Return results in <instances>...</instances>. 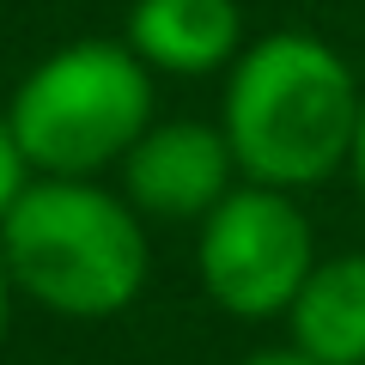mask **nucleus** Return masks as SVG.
I'll use <instances>...</instances> for the list:
<instances>
[{
	"mask_svg": "<svg viewBox=\"0 0 365 365\" xmlns=\"http://www.w3.org/2000/svg\"><path fill=\"white\" fill-rule=\"evenodd\" d=\"M365 86L347 55L317 31H268L244 43L225 67L220 128L244 182L268 189H317L353 165Z\"/></svg>",
	"mask_w": 365,
	"mask_h": 365,
	"instance_id": "f257e3e1",
	"label": "nucleus"
},
{
	"mask_svg": "<svg viewBox=\"0 0 365 365\" xmlns=\"http://www.w3.org/2000/svg\"><path fill=\"white\" fill-rule=\"evenodd\" d=\"M0 262L19 299L73 323H104L146 292L153 244L122 189L98 177H37L0 225Z\"/></svg>",
	"mask_w": 365,
	"mask_h": 365,
	"instance_id": "f03ea898",
	"label": "nucleus"
},
{
	"mask_svg": "<svg viewBox=\"0 0 365 365\" xmlns=\"http://www.w3.org/2000/svg\"><path fill=\"white\" fill-rule=\"evenodd\" d=\"M153 67L116 37L49 49L6 98L19 146L37 177H104L158 122Z\"/></svg>",
	"mask_w": 365,
	"mask_h": 365,
	"instance_id": "7ed1b4c3",
	"label": "nucleus"
},
{
	"mask_svg": "<svg viewBox=\"0 0 365 365\" xmlns=\"http://www.w3.org/2000/svg\"><path fill=\"white\" fill-rule=\"evenodd\" d=\"M317 232L292 189L237 182L232 195L195 225V274L201 292L237 323L287 317L299 287L317 268Z\"/></svg>",
	"mask_w": 365,
	"mask_h": 365,
	"instance_id": "20e7f679",
	"label": "nucleus"
},
{
	"mask_svg": "<svg viewBox=\"0 0 365 365\" xmlns=\"http://www.w3.org/2000/svg\"><path fill=\"white\" fill-rule=\"evenodd\" d=\"M116 170L122 195L140 220H189V225H201L244 182L225 128L195 116H158Z\"/></svg>",
	"mask_w": 365,
	"mask_h": 365,
	"instance_id": "39448f33",
	"label": "nucleus"
},
{
	"mask_svg": "<svg viewBox=\"0 0 365 365\" xmlns=\"http://www.w3.org/2000/svg\"><path fill=\"white\" fill-rule=\"evenodd\" d=\"M122 43L153 73L201 79L244 55V13L237 0H134Z\"/></svg>",
	"mask_w": 365,
	"mask_h": 365,
	"instance_id": "423d86ee",
	"label": "nucleus"
},
{
	"mask_svg": "<svg viewBox=\"0 0 365 365\" xmlns=\"http://www.w3.org/2000/svg\"><path fill=\"white\" fill-rule=\"evenodd\" d=\"M287 347L311 365H365V250L323 256L287 311Z\"/></svg>",
	"mask_w": 365,
	"mask_h": 365,
	"instance_id": "0eeeda50",
	"label": "nucleus"
},
{
	"mask_svg": "<svg viewBox=\"0 0 365 365\" xmlns=\"http://www.w3.org/2000/svg\"><path fill=\"white\" fill-rule=\"evenodd\" d=\"M37 182V170H31L25 146H19L13 122H6V110H0V225H6V213L25 201V189Z\"/></svg>",
	"mask_w": 365,
	"mask_h": 365,
	"instance_id": "6e6552de",
	"label": "nucleus"
},
{
	"mask_svg": "<svg viewBox=\"0 0 365 365\" xmlns=\"http://www.w3.org/2000/svg\"><path fill=\"white\" fill-rule=\"evenodd\" d=\"M244 365H311V359H304L299 347H268V353H250Z\"/></svg>",
	"mask_w": 365,
	"mask_h": 365,
	"instance_id": "1a4fd4ad",
	"label": "nucleus"
},
{
	"mask_svg": "<svg viewBox=\"0 0 365 365\" xmlns=\"http://www.w3.org/2000/svg\"><path fill=\"white\" fill-rule=\"evenodd\" d=\"M13 274H6V262H0V341H6V323H13Z\"/></svg>",
	"mask_w": 365,
	"mask_h": 365,
	"instance_id": "9d476101",
	"label": "nucleus"
},
{
	"mask_svg": "<svg viewBox=\"0 0 365 365\" xmlns=\"http://www.w3.org/2000/svg\"><path fill=\"white\" fill-rule=\"evenodd\" d=\"M353 182H359V195H365V110H359V140H353Z\"/></svg>",
	"mask_w": 365,
	"mask_h": 365,
	"instance_id": "9b49d317",
	"label": "nucleus"
}]
</instances>
